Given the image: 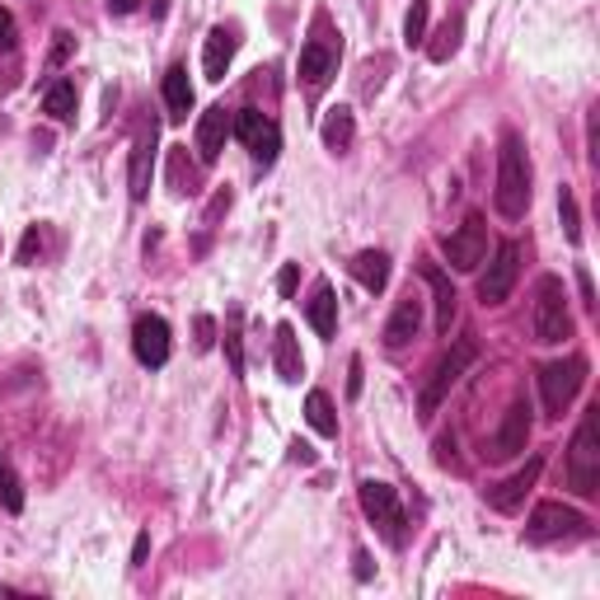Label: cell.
Listing matches in <instances>:
<instances>
[{
    "instance_id": "d590c367",
    "label": "cell",
    "mask_w": 600,
    "mask_h": 600,
    "mask_svg": "<svg viewBox=\"0 0 600 600\" xmlns=\"http://www.w3.org/2000/svg\"><path fill=\"white\" fill-rule=\"evenodd\" d=\"M277 291H282V296H291V291H296V263H287V268H282V277H277Z\"/></svg>"
},
{
    "instance_id": "ffe728a7",
    "label": "cell",
    "mask_w": 600,
    "mask_h": 600,
    "mask_svg": "<svg viewBox=\"0 0 600 600\" xmlns=\"http://www.w3.org/2000/svg\"><path fill=\"white\" fill-rule=\"evenodd\" d=\"M352 277H356V282H362L371 296H380V291L390 287V254H385V249H362V254L352 258Z\"/></svg>"
},
{
    "instance_id": "ba28073f",
    "label": "cell",
    "mask_w": 600,
    "mask_h": 600,
    "mask_svg": "<svg viewBox=\"0 0 600 600\" xmlns=\"http://www.w3.org/2000/svg\"><path fill=\"white\" fill-rule=\"evenodd\" d=\"M230 132L239 136V142H245V151L258 159V165H272L277 151H282V132H277L272 117H263L258 108H239V113L230 117Z\"/></svg>"
},
{
    "instance_id": "44dd1931",
    "label": "cell",
    "mask_w": 600,
    "mask_h": 600,
    "mask_svg": "<svg viewBox=\"0 0 600 600\" xmlns=\"http://www.w3.org/2000/svg\"><path fill=\"white\" fill-rule=\"evenodd\" d=\"M165 108L174 123H184L193 113V80H188V66H169L165 71Z\"/></svg>"
},
{
    "instance_id": "7402d4cb",
    "label": "cell",
    "mask_w": 600,
    "mask_h": 600,
    "mask_svg": "<svg viewBox=\"0 0 600 600\" xmlns=\"http://www.w3.org/2000/svg\"><path fill=\"white\" fill-rule=\"evenodd\" d=\"M151 159H155V136H142L132 146V178H127L132 203H146V193H151Z\"/></svg>"
},
{
    "instance_id": "e575fe53",
    "label": "cell",
    "mask_w": 600,
    "mask_h": 600,
    "mask_svg": "<svg viewBox=\"0 0 600 600\" xmlns=\"http://www.w3.org/2000/svg\"><path fill=\"white\" fill-rule=\"evenodd\" d=\"M211 338H216V324L203 314V319H197V348H211Z\"/></svg>"
},
{
    "instance_id": "5b68a950",
    "label": "cell",
    "mask_w": 600,
    "mask_h": 600,
    "mask_svg": "<svg viewBox=\"0 0 600 600\" xmlns=\"http://www.w3.org/2000/svg\"><path fill=\"white\" fill-rule=\"evenodd\" d=\"M338 56H343V43L329 29V19H314L310 43L300 48V85H306V94H324V85L338 71Z\"/></svg>"
},
{
    "instance_id": "4fadbf2b",
    "label": "cell",
    "mask_w": 600,
    "mask_h": 600,
    "mask_svg": "<svg viewBox=\"0 0 600 600\" xmlns=\"http://www.w3.org/2000/svg\"><path fill=\"white\" fill-rule=\"evenodd\" d=\"M526 442H530V404L526 399H516V404L507 408V417H503V427H497V436H493V459H511V455H521L526 451Z\"/></svg>"
},
{
    "instance_id": "7c38bea8",
    "label": "cell",
    "mask_w": 600,
    "mask_h": 600,
    "mask_svg": "<svg viewBox=\"0 0 600 600\" xmlns=\"http://www.w3.org/2000/svg\"><path fill=\"white\" fill-rule=\"evenodd\" d=\"M132 352H136V362L159 371L169 362V324L159 314H142L132 324Z\"/></svg>"
},
{
    "instance_id": "8992f818",
    "label": "cell",
    "mask_w": 600,
    "mask_h": 600,
    "mask_svg": "<svg viewBox=\"0 0 600 600\" xmlns=\"http://www.w3.org/2000/svg\"><path fill=\"white\" fill-rule=\"evenodd\" d=\"M582 385H587V356H563V362L539 366V399H545L549 417H563Z\"/></svg>"
},
{
    "instance_id": "4dcf8cb0",
    "label": "cell",
    "mask_w": 600,
    "mask_h": 600,
    "mask_svg": "<svg viewBox=\"0 0 600 600\" xmlns=\"http://www.w3.org/2000/svg\"><path fill=\"white\" fill-rule=\"evenodd\" d=\"M226 352H230V371H245V352H239V310H230V329H226Z\"/></svg>"
},
{
    "instance_id": "9a60e30c",
    "label": "cell",
    "mask_w": 600,
    "mask_h": 600,
    "mask_svg": "<svg viewBox=\"0 0 600 600\" xmlns=\"http://www.w3.org/2000/svg\"><path fill=\"white\" fill-rule=\"evenodd\" d=\"M226 136H230V113L221 104L197 117V155H203V165H216V159H221Z\"/></svg>"
},
{
    "instance_id": "ac0fdd59",
    "label": "cell",
    "mask_w": 600,
    "mask_h": 600,
    "mask_svg": "<svg viewBox=\"0 0 600 600\" xmlns=\"http://www.w3.org/2000/svg\"><path fill=\"white\" fill-rule=\"evenodd\" d=\"M235 48H239L235 29L216 24V29L207 33V48H203V71H207V80H226L230 62H235Z\"/></svg>"
},
{
    "instance_id": "74e56055",
    "label": "cell",
    "mask_w": 600,
    "mask_h": 600,
    "mask_svg": "<svg viewBox=\"0 0 600 600\" xmlns=\"http://www.w3.org/2000/svg\"><path fill=\"white\" fill-rule=\"evenodd\" d=\"M151 554V535H136V549H132V563H146Z\"/></svg>"
},
{
    "instance_id": "277c9868",
    "label": "cell",
    "mask_w": 600,
    "mask_h": 600,
    "mask_svg": "<svg viewBox=\"0 0 600 600\" xmlns=\"http://www.w3.org/2000/svg\"><path fill=\"white\" fill-rule=\"evenodd\" d=\"M530 333H535V343H545V348L572 338V314H568L563 277H539L535 306H530Z\"/></svg>"
},
{
    "instance_id": "d4e9b609",
    "label": "cell",
    "mask_w": 600,
    "mask_h": 600,
    "mask_svg": "<svg viewBox=\"0 0 600 600\" xmlns=\"http://www.w3.org/2000/svg\"><path fill=\"white\" fill-rule=\"evenodd\" d=\"M306 417L319 436H338V413H333V399L324 390H310L306 394Z\"/></svg>"
},
{
    "instance_id": "1f68e13d",
    "label": "cell",
    "mask_w": 600,
    "mask_h": 600,
    "mask_svg": "<svg viewBox=\"0 0 600 600\" xmlns=\"http://www.w3.org/2000/svg\"><path fill=\"white\" fill-rule=\"evenodd\" d=\"M14 43H19V29H14V14L0 6V52H14Z\"/></svg>"
},
{
    "instance_id": "d6986e66",
    "label": "cell",
    "mask_w": 600,
    "mask_h": 600,
    "mask_svg": "<svg viewBox=\"0 0 600 600\" xmlns=\"http://www.w3.org/2000/svg\"><path fill=\"white\" fill-rule=\"evenodd\" d=\"M306 319H310V329L319 338H333L338 333V296L329 282H314L310 300H306Z\"/></svg>"
},
{
    "instance_id": "603a6c76",
    "label": "cell",
    "mask_w": 600,
    "mask_h": 600,
    "mask_svg": "<svg viewBox=\"0 0 600 600\" xmlns=\"http://www.w3.org/2000/svg\"><path fill=\"white\" fill-rule=\"evenodd\" d=\"M272 362H277V375L291 380V385L306 375V356H300V348H296V329L291 324L277 329V356H272Z\"/></svg>"
},
{
    "instance_id": "9c48e42d",
    "label": "cell",
    "mask_w": 600,
    "mask_h": 600,
    "mask_svg": "<svg viewBox=\"0 0 600 600\" xmlns=\"http://www.w3.org/2000/svg\"><path fill=\"white\" fill-rule=\"evenodd\" d=\"M516 277H521V245H516V239H503L488 272L478 277V300H484V306H503L516 287Z\"/></svg>"
},
{
    "instance_id": "8d00e7d4",
    "label": "cell",
    "mask_w": 600,
    "mask_h": 600,
    "mask_svg": "<svg viewBox=\"0 0 600 600\" xmlns=\"http://www.w3.org/2000/svg\"><path fill=\"white\" fill-rule=\"evenodd\" d=\"M348 394L356 399V394H362V362H356V356H352V375H348Z\"/></svg>"
},
{
    "instance_id": "3957f363",
    "label": "cell",
    "mask_w": 600,
    "mask_h": 600,
    "mask_svg": "<svg viewBox=\"0 0 600 600\" xmlns=\"http://www.w3.org/2000/svg\"><path fill=\"white\" fill-rule=\"evenodd\" d=\"M474 362H478V343H474V338H455V343L442 352V362L432 366L423 394H417V417H423V423H427L436 408H442V399L459 385V375H465Z\"/></svg>"
},
{
    "instance_id": "83f0119b",
    "label": "cell",
    "mask_w": 600,
    "mask_h": 600,
    "mask_svg": "<svg viewBox=\"0 0 600 600\" xmlns=\"http://www.w3.org/2000/svg\"><path fill=\"white\" fill-rule=\"evenodd\" d=\"M459 33H465V19H446V24H442V33H436V43L427 48V56H432V62H451V56H455V48H459Z\"/></svg>"
},
{
    "instance_id": "6da1fadb",
    "label": "cell",
    "mask_w": 600,
    "mask_h": 600,
    "mask_svg": "<svg viewBox=\"0 0 600 600\" xmlns=\"http://www.w3.org/2000/svg\"><path fill=\"white\" fill-rule=\"evenodd\" d=\"M497 211L507 221H521L530 207V155L526 142L516 132H503V151H497V193H493Z\"/></svg>"
},
{
    "instance_id": "f35d334b",
    "label": "cell",
    "mask_w": 600,
    "mask_h": 600,
    "mask_svg": "<svg viewBox=\"0 0 600 600\" xmlns=\"http://www.w3.org/2000/svg\"><path fill=\"white\" fill-rule=\"evenodd\" d=\"M136 6H142V0H108V10H113V14H132Z\"/></svg>"
},
{
    "instance_id": "484cf974",
    "label": "cell",
    "mask_w": 600,
    "mask_h": 600,
    "mask_svg": "<svg viewBox=\"0 0 600 600\" xmlns=\"http://www.w3.org/2000/svg\"><path fill=\"white\" fill-rule=\"evenodd\" d=\"M43 108L56 117V123H71L75 117V85L71 80H52L48 94H43Z\"/></svg>"
},
{
    "instance_id": "30bf717a",
    "label": "cell",
    "mask_w": 600,
    "mask_h": 600,
    "mask_svg": "<svg viewBox=\"0 0 600 600\" xmlns=\"http://www.w3.org/2000/svg\"><path fill=\"white\" fill-rule=\"evenodd\" d=\"M442 249H446V258H451V268H455V272H474L478 263H484V249H488V226H484V216L469 211V216H465V226L442 239Z\"/></svg>"
},
{
    "instance_id": "d6a6232c",
    "label": "cell",
    "mask_w": 600,
    "mask_h": 600,
    "mask_svg": "<svg viewBox=\"0 0 600 600\" xmlns=\"http://www.w3.org/2000/svg\"><path fill=\"white\" fill-rule=\"evenodd\" d=\"M38 249H43V230L33 226V230L24 235V245H19V263H33V254H38Z\"/></svg>"
},
{
    "instance_id": "7a4b0ae2",
    "label": "cell",
    "mask_w": 600,
    "mask_h": 600,
    "mask_svg": "<svg viewBox=\"0 0 600 600\" xmlns=\"http://www.w3.org/2000/svg\"><path fill=\"white\" fill-rule=\"evenodd\" d=\"M568 488L577 497H596L600 493V404L582 413V423L572 432L568 446Z\"/></svg>"
},
{
    "instance_id": "e0dca14e",
    "label": "cell",
    "mask_w": 600,
    "mask_h": 600,
    "mask_svg": "<svg viewBox=\"0 0 600 600\" xmlns=\"http://www.w3.org/2000/svg\"><path fill=\"white\" fill-rule=\"evenodd\" d=\"M417 329H423V300L404 296V300L394 306L390 324H385V348H408L413 338H417Z\"/></svg>"
},
{
    "instance_id": "f1b7e54d",
    "label": "cell",
    "mask_w": 600,
    "mask_h": 600,
    "mask_svg": "<svg viewBox=\"0 0 600 600\" xmlns=\"http://www.w3.org/2000/svg\"><path fill=\"white\" fill-rule=\"evenodd\" d=\"M423 38H427V0H413V10H408V19H404V43L417 48Z\"/></svg>"
},
{
    "instance_id": "f546056e",
    "label": "cell",
    "mask_w": 600,
    "mask_h": 600,
    "mask_svg": "<svg viewBox=\"0 0 600 600\" xmlns=\"http://www.w3.org/2000/svg\"><path fill=\"white\" fill-rule=\"evenodd\" d=\"M558 216H563V235L577 245V239H582V221H577V197H572V188L558 193Z\"/></svg>"
},
{
    "instance_id": "8fae6325",
    "label": "cell",
    "mask_w": 600,
    "mask_h": 600,
    "mask_svg": "<svg viewBox=\"0 0 600 600\" xmlns=\"http://www.w3.org/2000/svg\"><path fill=\"white\" fill-rule=\"evenodd\" d=\"M587 530V516L577 507H563V503H539L526 521V535L535 545H549V539H568V535H582Z\"/></svg>"
},
{
    "instance_id": "5bb4252c",
    "label": "cell",
    "mask_w": 600,
    "mask_h": 600,
    "mask_svg": "<svg viewBox=\"0 0 600 600\" xmlns=\"http://www.w3.org/2000/svg\"><path fill=\"white\" fill-rule=\"evenodd\" d=\"M539 469H545V459H539V455H530L526 465L516 469L511 478H503V484H497V488H488V507H493V511H516V507L526 503V493L535 488Z\"/></svg>"
},
{
    "instance_id": "4316f807",
    "label": "cell",
    "mask_w": 600,
    "mask_h": 600,
    "mask_svg": "<svg viewBox=\"0 0 600 600\" xmlns=\"http://www.w3.org/2000/svg\"><path fill=\"white\" fill-rule=\"evenodd\" d=\"M0 507H6L10 516L24 511V484H19V474L10 469L6 455H0Z\"/></svg>"
},
{
    "instance_id": "cb8c5ba5",
    "label": "cell",
    "mask_w": 600,
    "mask_h": 600,
    "mask_svg": "<svg viewBox=\"0 0 600 600\" xmlns=\"http://www.w3.org/2000/svg\"><path fill=\"white\" fill-rule=\"evenodd\" d=\"M319 136H324V146L338 155V151H348L352 146V136H356V123H352V108H329L324 113V127H319Z\"/></svg>"
},
{
    "instance_id": "2e32d148",
    "label": "cell",
    "mask_w": 600,
    "mask_h": 600,
    "mask_svg": "<svg viewBox=\"0 0 600 600\" xmlns=\"http://www.w3.org/2000/svg\"><path fill=\"white\" fill-rule=\"evenodd\" d=\"M417 268H423V282L432 287V296H436V333H442V338H451V324H455V287H451V277L442 272V268H436L432 263V258H423V263H417Z\"/></svg>"
},
{
    "instance_id": "836d02e7",
    "label": "cell",
    "mask_w": 600,
    "mask_h": 600,
    "mask_svg": "<svg viewBox=\"0 0 600 600\" xmlns=\"http://www.w3.org/2000/svg\"><path fill=\"white\" fill-rule=\"evenodd\" d=\"M577 287H582V306H596V287H591V272L577 268Z\"/></svg>"
},
{
    "instance_id": "52a82bcc",
    "label": "cell",
    "mask_w": 600,
    "mask_h": 600,
    "mask_svg": "<svg viewBox=\"0 0 600 600\" xmlns=\"http://www.w3.org/2000/svg\"><path fill=\"white\" fill-rule=\"evenodd\" d=\"M362 511L366 521L380 526V535L390 539V545H404V503H399V493L390 484H380V478H362Z\"/></svg>"
}]
</instances>
